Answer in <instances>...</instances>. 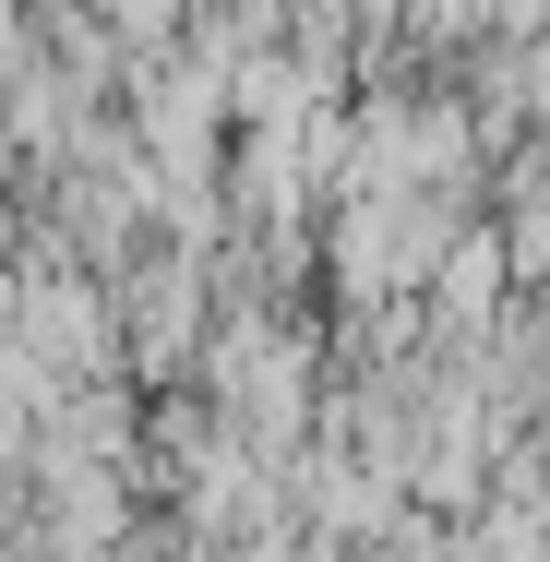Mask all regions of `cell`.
I'll list each match as a JSON object with an SVG mask.
<instances>
[{
    "label": "cell",
    "instance_id": "1",
    "mask_svg": "<svg viewBox=\"0 0 550 562\" xmlns=\"http://www.w3.org/2000/svg\"><path fill=\"white\" fill-rule=\"evenodd\" d=\"M527 180H539V192L503 216V263H515L527 288H550V168H527Z\"/></svg>",
    "mask_w": 550,
    "mask_h": 562
}]
</instances>
